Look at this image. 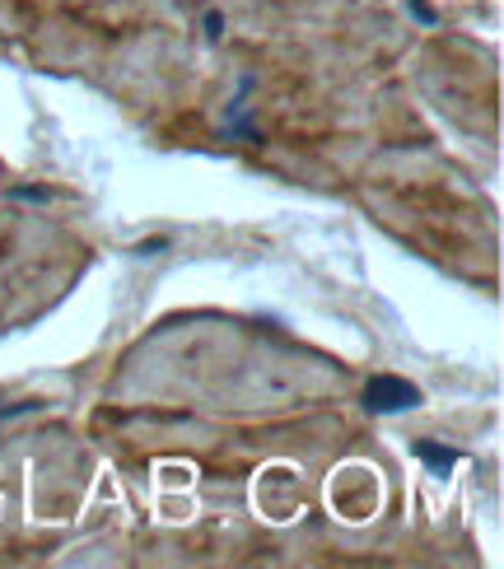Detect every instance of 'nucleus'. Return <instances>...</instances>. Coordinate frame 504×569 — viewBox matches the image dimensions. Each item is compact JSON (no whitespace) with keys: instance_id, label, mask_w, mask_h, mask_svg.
Wrapping results in <instances>:
<instances>
[{"instance_id":"2","label":"nucleus","mask_w":504,"mask_h":569,"mask_svg":"<svg viewBox=\"0 0 504 569\" xmlns=\"http://www.w3.org/2000/svg\"><path fill=\"white\" fill-rule=\"evenodd\" d=\"M416 453L429 462V467H435V471H444V467H453V453H444V448H435V443H421L416 448Z\"/></svg>"},{"instance_id":"1","label":"nucleus","mask_w":504,"mask_h":569,"mask_svg":"<svg viewBox=\"0 0 504 569\" xmlns=\"http://www.w3.org/2000/svg\"><path fill=\"white\" fill-rule=\"evenodd\" d=\"M416 401H421V388L406 383V378L378 373V378L365 383V407L369 411H406V407H416Z\"/></svg>"}]
</instances>
